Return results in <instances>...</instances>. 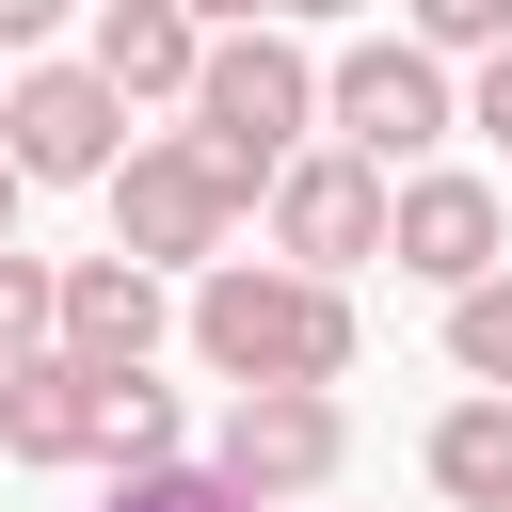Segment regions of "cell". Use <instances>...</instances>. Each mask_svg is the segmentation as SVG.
<instances>
[{
  "label": "cell",
  "instance_id": "1",
  "mask_svg": "<svg viewBox=\"0 0 512 512\" xmlns=\"http://www.w3.org/2000/svg\"><path fill=\"white\" fill-rule=\"evenodd\" d=\"M192 352L224 384H336L352 368V288L288 256H208L192 272Z\"/></svg>",
  "mask_w": 512,
  "mask_h": 512
},
{
  "label": "cell",
  "instance_id": "2",
  "mask_svg": "<svg viewBox=\"0 0 512 512\" xmlns=\"http://www.w3.org/2000/svg\"><path fill=\"white\" fill-rule=\"evenodd\" d=\"M304 128H320V64H304L272 16H240V32H208V48H192V128H176V144H192L224 192H256Z\"/></svg>",
  "mask_w": 512,
  "mask_h": 512
},
{
  "label": "cell",
  "instance_id": "3",
  "mask_svg": "<svg viewBox=\"0 0 512 512\" xmlns=\"http://www.w3.org/2000/svg\"><path fill=\"white\" fill-rule=\"evenodd\" d=\"M336 464H352L336 384H240V400H224V432H208V480H224V496H256V512H304Z\"/></svg>",
  "mask_w": 512,
  "mask_h": 512
},
{
  "label": "cell",
  "instance_id": "4",
  "mask_svg": "<svg viewBox=\"0 0 512 512\" xmlns=\"http://www.w3.org/2000/svg\"><path fill=\"white\" fill-rule=\"evenodd\" d=\"M320 128H336L352 160H432L464 112H448V64H432L416 32H368V48L320 64Z\"/></svg>",
  "mask_w": 512,
  "mask_h": 512
},
{
  "label": "cell",
  "instance_id": "5",
  "mask_svg": "<svg viewBox=\"0 0 512 512\" xmlns=\"http://www.w3.org/2000/svg\"><path fill=\"white\" fill-rule=\"evenodd\" d=\"M112 256H144V272H208L224 256V224H240V192L192 160V144H112Z\"/></svg>",
  "mask_w": 512,
  "mask_h": 512
},
{
  "label": "cell",
  "instance_id": "6",
  "mask_svg": "<svg viewBox=\"0 0 512 512\" xmlns=\"http://www.w3.org/2000/svg\"><path fill=\"white\" fill-rule=\"evenodd\" d=\"M256 192H272V256H288V272H352V256H384V160H352V144H288Z\"/></svg>",
  "mask_w": 512,
  "mask_h": 512
},
{
  "label": "cell",
  "instance_id": "7",
  "mask_svg": "<svg viewBox=\"0 0 512 512\" xmlns=\"http://www.w3.org/2000/svg\"><path fill=\"white\" fill-rule=\"evenodd\" d=\"M496 240H512L496 176H464V160H400V176H384V272L464 288V272H496Z\"/></svg>",
  "mask_w": 512,
  "mask_h": 512
},
{
  "label": "cell",
  "instance_id": "8",
  "mask_svg": "<svg viewBox=\"0 0 512 512\" xmlns=\"http://www.w3.org/2000/svg\"><path fill=\"white\" fill-rule=\"evenodd\" d=\"M112 144H128V96L96 64H16L0 80V160L16 176H112Z\"/></svg>",
  "mask_w": 512,
  "mask_h": 512
},
{
  "label": "cell",
  "instance_id": "9",
  "mask_svg": "<svg viewBox=\"0 0 512 512\" xmlns=\"http://www.w3.org/2000/svg\"><path fill=\"white\" fill-rule=\"evenodd\" d=\"M160 336H176V304H160L144 256H64V272H48V352H80V368H160Z\"/></svg>",
  "mask_w": 512,
  "mask_h": 512
},
{
  "label": "cell",
  "instance_id": "10",
  "mask_svg": "<svg viewBox=\"0 0 512 512\" xmlns=\"http://www.w3.org/2000/svg\"><path fill=\"white\" fill-rule=\"evenodd\" d=\"M192 48H208L192 0H96V48H80V64H96L112 96H192Z\"/></svg>",
  "mask_w": 512,
  "mask_h": 512
},
{
  "label": "cell",
  "instance_id": "11",
  "mask_svg": "<svg viewBox=\"0 0 512 512\" xmlns=\"http://www.w3.org/2000/svg\"><path fill=\"white\" fill-rule=\"evenodd\" d=\"M80 464H112V480L176 464V384H160V368H96V400H80Z\"/></svg>",
  "mask_w": 512,
  "mask_h": 512
},
{
  "label": "cell",
  "instance_id": "12",
  "mask_svg": "<svg viewBox=\"0 0 512 512\" xmlns=\"http://www.w3.org/2000/svg\"><path fill=\"white\" fill-rule=\"evenodd\" d=\"M80 400H96L80 352H16V368H0V448H16V464H80Z\"/></svg>",
  "mask_w": 512,
  "mask_h": 512
},
{
  "label": "cell",
  "instance_id": "13",
  "mask_svg": "<svg viewBox=\"0 0 512 512\" xmlns=\"http://www.w3.org/2000/svg\"><path fill=\"white\" fill-rule=\"evenodd\" d=\"M432 496H448V512H512V400H496V384L432 416Z\"/></svg>",
  "mask_w": 512,
  "mask_h": 512
},
{
  "label": "cell",
  "instance_id": "14",
  "mask_svg": "<svg viewBox=\"0 0 512 512\" xmlns=\"http://www.w3.org/2000/svg\"><path fill=\"white\" fill-rule=\"evenodd\" d=\"M448 368L512 400V272H464V288H448Z\"/></svg>",
  "mask_w": 512,
  "mask_h": 512
},
{
  "label": "cell",
  "instance_id": "15",
  "mask_svg": "<svg viewBox=\"0 0 512 512\" xmlns=\"http://www.w3.org/2000/svg\"><path fill=\"white\" fill-rule=\"evenodd\" d=\"M416 48H432V64H448V48H464V64L512 48V0H416Z\"/></svg>",
  "mask_w": 512,
  "mask_h": 512
},
{
  "label": "cell",
  "instance_id": "16",
  "mask_svg": "<svg viewBox=\"0 0 512 512\" xmlns=\"http://www.w3.org/2000/svg\"><path fill=\"white\" fill-rule=\"evenodd\" d=\"M16 352H48V256L0 240V368H16Z\"/></svg>",
  "mask_w": 512,
  "mask_h": 512
},
{
  "label": "cell",
  "instance_id": "17",
  "mask_svg": "<svg viewBox=\"0 0 512 512\" xmlns=\"http://www.w3.org/2000/svg\"><path fill=\"white\" fill-rule=\"evenodd\" d=\"M112 512H256V496H224L208 464H144V480H112Z\"/></svg>",
  "mask_w": 512,
  "mask_h": 512
},
{
  "label": "cell",
  "instance_id": "18",
  "mask_svg": "<svg viewBox=\"0 0 512 512\" xmlns=\"http://www.w3.org/2000/svg\"><path fill=\"white\" fill-rule=\"evenodd\" d=\"M448 112H464V128H496V144H512V48H480V80H448Z\"/></svg>",
  "mask_w": 512,
  "mask_h": 512
},
{
  "label": "cell",
  "instance_id": "19",
  "mask_svg": "<svg viewBox=\"0 0 512 512\" xmlns=\"http://www.w3.org/2000/svg\"><path fill=\"white\" fill-rule=\"evenodd\" d=\"M64 32V0H0V48H48Z\"/></svg>",
  "mask_w": 512,
  "mask_h": 512
},
{
  "label": "cell",
  "instance_id": "20",
  "mask_svg": "<svg viewBox=\"0 0 512 512\" xmlns=\"http://www.w3.org/2000/svg\"><path fill=\"white\" fill-rule=\"evenodd\" d=\"M256 16H272V32H304V16H352V0H256Z\"/></svg>",
  "mask_w": 512,
  "mask_h": 512
},
{
  "label": "cell",
  "instance_id": "21",
  "mask_svg": "<svg viewBox=\"0 0 512 512\" xmlns=\"http://www.w3.org/2000/svg\"><path fill=\"white\" fill-rule=\"evenodd\" d=\"M16 192H32V176H16V160H0V240H16Z\"/></svg>",
  "mask_w": 512,
  "mask_h": 512
}]
</instances>
